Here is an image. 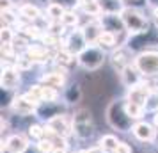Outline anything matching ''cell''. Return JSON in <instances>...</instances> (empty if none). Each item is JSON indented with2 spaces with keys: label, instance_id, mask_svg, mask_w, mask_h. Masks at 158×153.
I'll use <instances>...</instances> for the list:
<instances>
[{
  "label": "cell",
  "instance_id": "29",
  "mask_svg": "<svg viewBox=\"0 0 158 153\" xmlns=\"http://www.w3.org/2000/svg\"><path fill=\"white\" fill-rule=\"evenodd\" d=\"M50 4H57L60 7H64L66 11H73V9H78L80 0H48Z\"/></svg>",
  "mask_w": 158,
  "mask_h": 153
},
{
  "label": "cell",
  "instance_id": "36",
  "mask_svg": "<svg viewBox=\"0 0 158 153\" xmlns=\"http://www.w3.org/2000/svg\"><path fill=\"white\" fill-rule=\"evenodd\" d=\"M148 6H149L151 9H156L158 7V0H148Z\"/></svg>",
  "mask_w": 158,
  "mask_h": 153
},
{
  "label": "cell",
  "instance_id": "4",
  "mask_svg": "<svg viewBox=\"0 0 158 153\" xmlns=\"http://www.w3.org/2000/svg\"><path fill=\"white\" fill-rule=\"evenodd\" d=\"M77 59H78V64L84 70L94 71V70L101 68L103 62H105V50L101 46H98V45H89Z\"/></svg>",
  "mask_w": 158,
  "mask_h": 153
},
{
  "label": "cell",
  "instance_id": "16",
  "mask_svg": "<svg viewBox=\"0 0 158 153\" xmlns=\"http://www.w3.org/2000/svg\"><path fill=\"white\" fill-rule=\"evenodd\" d=\"M131 132H133V135H135L139 141H142V142H151V141L155 139V135H156V130H155L149 123H146V121L135 123L133 128H131Z\"/></svg>",
  "mask_w": 158,
  "mask_h": 153
},
{
  "label": "cell",
  "instance_id": "6",
  "mask_svg": "<svg viewBox=\"0 0 158 153\" xmlns=\"http://www.w3.org/2000/svg\"><path fill=\"white\" fill-rule=\"evenodd\" d=\"M87 46V41H85V36H84V32H82V29H73L68 36H66L64 39V46L62 48H66V50L69 52V53H73L75 57H78L82 52L85 50Z\"/></svg>",
  "mask_w": 158,
  "mask_h": 153
},
{
  "label": "cell",
  "instance_id": "28",
  "mask_svg": "<svg viewBox=\"0 0 158 153\" xmlns=\"http://www.w3.org/2000/svg\"><path fill=\"white\" fill-rule=\"evenodd\" d=\"M126 110H128V114L131 119H140V117L144 116V107L142 105H139V103H131L126 100Z\"/></svg>",
  "mask_w": 158,
  "mask_h": 153
},
{
  "label": "cell",
  "instance_id": "19",
  "mask_svg": "<svg viewBox=\"0 0 158 153\" xmlns=\"http://www.w3.org/2000/svg\"><path fill=\"white\" fill-rule=\"evenodd\" d=\"M78 9L82 11V15L87 16V18H100L103 15L100 0H80Z\"/></svg>",
  "mask_w": 158,
  "mask_h": 153
},
{
  "label": "cell",
  "instance_id": "14",
  "mask_svg": "<svg viewBox=\"0 0 158 153\" xmlns=\"http://www.w3.org/2000/svg\"><path fill=\"white\" fill-rule=\"evenodd\" d=\"M18 15L22 20H25V23H36L43 18V11L37 7L32 2H25L18 7Z\"/></svg>",
  "mask_w": 158,
  "mask_h": 153
},
{
  "label": "cell",
  "instance_id": "38",
  "mask_svg": "<svg viewBox=\"0 0 158 153\" xmlns=\"http://www.w3.org/2000/svg\"><path fill=\"white\" fill-rule=\"evenodd\" d=\"M155 125H156V126H158V112H156V114H155Z\"/></svg>",
  "mask_w": 158,
  "mask_h": 153
},
{
  "label": "cell",
  "instance_id": "3",
  "mask_svg": "<svg viewBox=\"0 0 158 153\" xmlns=\"http://www.w3.org/2000/svg\"><path fill=\"white\" fill-rule=\"evenodd\" d=\"M133 64L146 79H158V52L142 50L133 59Z\"/></svg>",
  "mask_w": 158,
  "mask_h": 153
},
{
  "label": "cell",
  "instance_id": "31",
  "mask_svg": "<svg viewBox=\"0 0 158 153\" xmlns=\"http://www.w3.org/2000/svg\"><path fill=\"white\" fill-rule=\"evenodd\" d=\"M146 110H155L158 112V91H151L148 96V102H146Z\"/></svg>",
  "mask_w": 158,
  "mask_h": 153
},
{
  "label": "cell",
  "instance_id": "8",
  "mask_svg": "<svg viewBox=\"0 0 158 153\" xmlns=\"http://www.w3.org/2000/svg\"><path fill=\"white\" fill-rule=\"evenodd\" d=\"M46 128L60 137H68L73 132V119H69L66 114H57L52 119H46Z\"/></svg>",
  "mask_w": 158,
  "mask_h": 153
},
{
  "label": "cell",
  "instance_id": "39",
  "mask_svg": "<svg viewBox=\"0 0 158 153\" xmlns=\"http://www.w3.org/2000/svg\"><path fill=\"white\" fill-rule=\"evenodd\" d=\"M16 4H20V6H22V4H25V0H15Z\"/></svg>",
  "mask_w": 158,
  "mask_h": 153
},
{
  "label": "cell",
  "instance_id": "13",
  "mask_svg": "<svg viewBox=\"0 0 158 153\" xmlns=\"http://www.w3.org/2000/svg\"><path fill=\"white\" fill-rule=\"evenodd\" d=\"M66 70L64 68H60L59 66V70H53V71H46L44 75H41V79L39 82L43 84V86H50V87H62L66 84Z\"/></svg>",
  "mask_w": 158,
  "mask_h": 153
},
{
  "label": "cell",
  "instance_id": "40",
  "mask_svg": "<svg viewBox=\"0 0 158 153\" xmlns=\"http://www.w3.org/2000/svg\"><path fill=\"white\" fill-rule=\"evenodd\" d=\"M23 153H36V151H34V150H30V148H29V150H25Z\"/></svg>",
  "mask_w": 158,
  "mask_h": 153
},
{
  "label": "cell",
  "instance_id": "17",
  "mask_svg": "<svg viewBox=\"0 0 158 153\" xmlns=\"http://www.w3.org/2000/svg\"><path fill=\"white\" fill-rule=\"evenodd\" d=\"M6 148L9 153H23L25 150H29V139L22 134H15L6 141ZM2 151H4V148H2Z\"/></svg>",
  "mask_w": 158,
  "mask_h": 153
},
{
  "label": "cell",
  "instance_id": "20",
  "mask_svg": "<svg viewBox=\"0 0 158 153\" xmlns=\"http://www.w3.org/2000/svg\"><path fill=\"white\" fill-rule=\"evenodd\" d=\"M98 46H101L103 50H114V48H119V46H121V45H119V36L103 30L100 39H98Z\"/></svg>",
  "mask_w": 158,
  "mask_h": 153
},
{
  "label": "cell",
  "instance_id": "30",
  "mask_svg": "<svg viewBox=\"0 0 158 153\" xmlns=\"http://www.w3.org/2000/svg\"><path fill=\"white\" fill-rule=\"evenodd\" d=\"M29 137L37 139V141H43L44 139V126H41V125H30L29 126Z\"/></svg>",
  "mask_w": 158,
  "mask_h": 153
},
{
  "label": "cell",
  "instance_id": "33",
  "mask_svg": "<svg viewBox=\"0 0 158 153\" xmlns=\"http://www.w3.org/2000/svg\"><path fill=\"white\" fill-rule=\"evenodd\" d=\"M15 32H13V29L11 27H2V34H0V37H2V45H11L13 43V39H15Z\"/></svg>",
  "mask_w": 158,
  "mask_h": 153
},
{
  "label": "cell",
  "instance_id": "32",
  "mask_svg": "<svg viewBox=\"0 0 158 153\" xmlns=\"http://www.w3.org/2000/svg\"><path fill=\"white\" fill-rule=\"evenodd\" d=\"M37 151L39 153H53V150H55V146H53V142H52L50 139H43V141H37Z\"/></svg>",
  "mask_w": 158,
  "mask_h": 153
},
{
  "label": "cell",
  "instance_id": "25",
  "mask_svg": "<svg viewBox=\"0 0 158 153\" xmlns=\"http://www.w3.org/2000/svg\"><path fill=\"white\" fill-rule=\"evenodd\" d=\"M117 144H119V141H117V137L112 135V134H107V135H103V137L100 139V146L105 150V153H108V151L114 153Z\"/></svg>",
  "mask_w": 158,
  "mask_h": 153
},
{
  "label": "cell",
  "instance_id": "1",
  "mask_svg": "<svg viewBox=\"0 0 158 153\" xmlns=\"http://www.w3.org/2000/svg\"><path fill=\"white\" fill-rule=\"evenodd\" d=\"M107 123L119 132H128L133 128V119L130 117L126 110V100H114L108 103L107 110Z\"/></svg>",
  "mask_w": 158,
  "mask_h": 153
},
{
  "label": "cell",
  "instance_id": "12",
  "mask_svg": "<svg viewBox=\"0 0 158 153\" xmlns=\"http://www.w3.org/2000/svg\"><path fill=\"white\" fill-rule=\"evenodd\" d=\"M110 62L114 66V70H117V71L121 73L126 66L133 64V61H131V50H130V48H124V46H119L117 50L112 52Z\"/></svg>",
  "mask_w": 158,
  "mask_h": 153
},
{
  "label": "cell",
  "instance_id": "23",
  "mask_svg": "<svg viewBox=\"0 0 158 153\" xmlns=\"http://www.w3.org/2000/svg\"><path fill=\"white\" fill-rule=\"evenodd\" d=\"M80 98H82V89H80L78 84H71L69 87H66V93H64L66 103H77L80 102Z\"/></svg>",
  "mask_w": 158,
  "mask_h": 153
},
{
  "label": "cell",
  "instance_id": "7",
  "mask_svg": "<svg viewBox=\"0 0 158 153\" xmlns=\"http://www.w3.org/2000/svg\"><path fill=\"white\" fill-rule=\"evenodd\" d=\"M100 23L103 30H107V32H112L115 36H124V34H128V30L124 27V22H123L121 15H112V13H103L100 16Z\"/></svg>",
  "mask_w": 158,
  "mask_h": 153
},
{
  "label": "cell",
  "instance_id": "27",
  "mask_svg": "<svg viewBox=\"0 0 158 153\" xmlns=\"http://www.w3.org/2000/svg\"><path fill=\"white\" fill-rule=\"evenodd\" d=\"M20 22V16L15 15V11H2V27H15L16 23Z\"/></svg>",
  "mask_w": 158,
  "mask_h": 153
},
{
  "label": "cell",
  "instance_id": "34",
  "mask_svg": "<svg viewBox=\"0 0 158 153\" xmlns=\"http://www.w3.org/2000/svg\"><path fill=\"white\" fill-rule=\"evenodd\" d=\"M114 153H133V151H131V146H130L128 142L119 141V144H117V148H115Z\"/></svg>",
  "mask_w": 158,
  "mask_h": 153
},
{
  "label": "cell",
  "instance_id": "37",
  "mask_svg": "<svg viewBox=\"0 0 158 153\" xmlns=\"http://www.w3.org/2000/svg\"><path fill=\"white\" fill-rule=\"evenodd\" d=\"M66 150H68V148H55L53 153H66Z\"/></svg>",
  "mask_w": 158,
  "mask_h": 153
},
{
  "label": "cell",
  "instance_id": "5",
  "mask_svg": "<svg viewBox=\"0 0 158 153\" xmlns=\"http://www.w3.org/2000/svg\"><path fill=\"white\" fill-rule=\"evenodd\" d=\"M73 134L80 139H87L94 132L93 114L89 109H77L73 114Z\"/></svg>",
  "mask_w": 158,
  "mask_h": 153
},
{
  "label": "cell",
  "instance_id": "22",
  "mask_svg": "<svg viewBox=\"0 0 158 153\" xmlns=\"http://www.w3.org/2000/svg\"><path fill=\"white\" fill-rule=\"evenodd\" d=\"M100 6L103 13H112V15H119L124 9V2L123 0H100Z\"/></svg>",
  "mask_w": 158,
  "mask_h": 153
},
{
  "label": "cell",
  "instance_id": "2",
  "mask_svg": "<svg viewBox=\"0 0 158 153\" xmlns=\"http://www.w3.org/2000/svg\"><path fill=\"white\" fill-rule=\"evenodd\" d=\"M119 15H121L124 27H126L130 36H139V34H144V32H148L151 29V23L148 20V16L142 13V9L124 7Z\"/></svg>",
  "mask_w": 158,
  "mask_h": 153
},
{
  "label": "cell",
  "instance_id": "18",
  "mask_svg": "<svg viewBox=\"0 0 158 153\" xmlns=\"http://www.w3.org/2000/svg\"><path fill=\"white\" fill-rule=\"evenodd\" d=\"M149 87H144V84H139L135 87H130L128 89V95H126V100L131 103H139L146 107V102H148V96H149Z\"/></svg>",
  "mask_w": 158,
  "mask_h": 153
},
{
  "label": "cell",
  "instance_id": "21",
  "mask_svg": "<svg viewBox=\"0 0 158 153\" xmlns=\"http://www.w3.org/2000/svg\"><path fill=\"white\" fill-rule=\"evenodd\" d=\"M60 23L64 25L66 29H78V27H82L80 25V15L77 13V9L66 11L64 16H62V20H60Z\"/></svg>",
  "mask_w": 158,
  "mask_h": 153
},
{
  "label": "cell",
  "instance_id": "26",
  "mask_svg": "<svg viewBox=\"0 0 158 153\" xmlns=\"http://www.w3.org/2000/svg\"><path fill=\"white\" fill-rule=\"evenodd\" d=\"M41 98H43V102H46V103L57 102L59 91H57L55 87H50V86H43V84H41ZM43 102H41V103H43Z\"/></svg>",
  "mask_w": 158,
  "mask_h": 153
},
{
  "label": "cell",
  "instance_id": "10",
  "mask_svg": "<svg viewBox=\"0 0 158 153\" xmlns=\"http://www.w3.org/2000/svg\"><path fill=\"white\" fill-rule=\"evenodd\" d=\"M82 32L85 36L87 45H98V39H100L101 32H103V27L100 23V18H89L85 23H82Z\"/></svg>",
  "mask_w": 158,
  "mask_h": 153
},
{
  "label": "cell",
  "instance_id": "9",
  "mask_svg": "<svg viewBox=\"0 0 158 153\" xmlns=\"http://www.w3.org/2000/svg\"><path fill=\"white\" fill-rule=\"evenodd\" d=\"M20 70L15 68V66H4L2 68V77H0V84H2V89L6 91H15L18 86H20Z\"/></svg>",
  "mask_w": 158,
  "mask_h": 153
},
{
  "label": "cell",
  "instance_id": "35",
  "mask_svg": "<svg viewBox=\"0 0 158 153\" xmlns=\"http://www.w3.org/2000/svg\"><path fill=\"white\" fill-rule=\"evenodd\" d=\"M87 153H105V150L98 144V146H94V148H91V150H87Z\"/></svg>",
  "mask_w": 158,
  "mask_h": 153
},
{
  "label": "cell",
  "instance_id": "24",
  "mask_svg": "<svg viewBox=\"0 0 158 153\" xmlns=\"http://www.w3.org/2000/svg\"><path fill=\"white\" fill-rule=\"evenodd\" d=\"M66 9L57 6V4H48L46 6V15H48V22H60L64 16Z\"/></svg>",
  "mask_w": 158,
  "mask_h": 153
},
{
  "label": "cell",
  "instance_id": "15",
  "mask_svg": "<svg viewBox=\"0 0 158 153\" xmlns=\"http://www.w3.org/2000/svg\"><path fill=\"white\" fill-rule=\"evenodd\" d=\"M119 75H121V82L128 89L130 87H135V86H139V84H142V73L137 70L135 64L126 66V68H124Z\"/></svg>",
  "mask_w": 158,
  "mask_h": 153
},
{
  "label": "cell",
  "instance_id": "11",
  "mask_svg": "<svg viewBox=\"0 0 158 153\" xmlns=\"http://www.w3.org/2000/svg\"><path fill=\"white\" fill-rule=\"evenodd\" d=\"M11 109H13V112H16L18 116H30V114L37 112L39 105L34 103V102H30L25 95H22V96H15V98H13Z\"/></svg>",
  "mask_w": 158,
  "mask_h": 153
}]
</instances>
